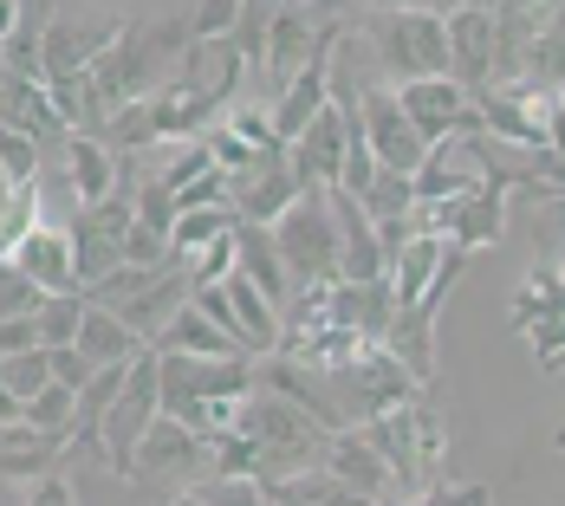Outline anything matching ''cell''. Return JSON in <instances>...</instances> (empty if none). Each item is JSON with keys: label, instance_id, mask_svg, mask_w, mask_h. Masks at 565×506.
Wrapping results in <instances>:
<instances>
[{"label": "cell", "instance_id": "cell-24", "mask_svg": "<svg viewBox=\"0 0 565 506\" xmlns=\"http://www.w3.org/2000/svg\"><path fill=\"white\" fill-rule=\"evenodd\" d=\"M65 435H46V429H26V422H0V487L7 481H40V474H58L65 461Z\"/></svg>", "mask_w": 565, "mask_h": 506}, {"label": "cell", "instance_id": "cell-18", "mask_svg": "<svg viewBox=\"0 0 565 506\" xmlns=\"http://www.w3.org/2000/svg\"><path fill=\"white\" fill-rule=\"evenodd\" d=\"M344 33H351V26H344ZM344 33H339V40H326V46L312 53V65H306V72L286 85L274 105H267V117H274V137H280V143H292V137H299L312 117L326 111V98H332V58H339Z\"/></svg>", "mask_w": 565, "mask_h": 506}, {"label": "cell", "instance_id": "cell-34", "mask_svg": "<svg viewBox=\"0 0 565 506\" xmlns=\"http://www.w3.org/2000/svg\"><path fill=\"white\" fill-rule=\"evenodd\" d=\"M85 305H92L85 292H46L40 312H33V319H40V344H46V351H53V344H72V337H78V319H85Z\"/></svg>", "mask_w": 565, "mask_h": 506}, {"label": "cell", "instance_id": "cell-12", "mask_svg": "<svg viewBox=\"0 0 565 506\" xmlns=\"http://www.w3.org/2000/svg\"><path fill=\"white\" fill-rule=\"evenodd\" d=\"M358 130H364V143H371L377 169H403V175H416L423 157H429V143L416 137V123H409L403 105H396V85H358Z\"/></svg>", "mask_w": 565, "mask_h": 506}, {"label": "cell", "instance_id": "cell-36", "mask_svg": "<svg viewBox=\"0 0 565 506\" xmlns=\"http://www.w3.org/2000/svg\"><path fill=\"white\" fill-rule=\"evenodd\" d=\"M40 150H46V143H33L26 130H7V123H0V169H7L13 189H20V182H40Z\"/></svg>", "mask_w": 565, "mask_h": 506}, {"label": "cell", "instance_id": "cell-2", "mask_svg": "<svg viewBox=\"0 0 565 506\" xmlns=\"http://www.w3.org/2000/svg\"><path fill=\"white\" fill-rule=\"evenodd\" d=\"M254 384H267V390H280L286 402H299L319 429H364V422H377L384 409L396 402H409L416 390V377L396 364L384 344H371L364 357H351V364H326V370H306V364H286V357H254Z\"/></svg>", "mask_w": 565, "mask_h": 506}, {"label": "cell", "instance_id": "cell-35", "mask_svg": "<svg viewBox=\"0 0 565 506\" xmlns=\"http://www.w3.org/2000/svg\"><path fill=\"white\" fill-rule=\"evenodd\" d=\"M0 384H7V390L20 396V402H26V396H40V390H46V384H53V364H46V344H40V351H20V357H0Z\"/></svg>", "mask_w": 565, "mask_h": 506}, {"label": "cell", "instance_id": "cell-9", "mask_svg": "<svg viewBox=\"0 0 565 506\" xmlns=\"http://www.w3.org/2000/svg\"><path fill=\"white\" fill-rule=\"evenodd\" d=\"M157 416H163V402H157V351H143V357L130 364V377H124L117 402L105 409V422H98V449H92V454H105V467H111L117 481L137 474V442L150 435Z\"/></svg>", "mask_w": 565, "mask_h": 506}, {"label": "cell", "instance_id": "cell-30", "mask_svg": "<svg viewBox=\"0 0 565 506\" xmlns=\"http://www.w3.org/2000/svg\"><path fill=\"white\" fill-rule=\"evenodd\" d=\"M150 351H175V357H247L234 337L215 332V325L202 319V305H195V299H189V305L175 312L170 325L157 332V344H150Z\"/></svg>", "mask_w": 565, "mask_h": 506}, {"label": "cell", "instance_id": "cell-20", "mask_svg": "<svg viewBox=\"0 0 565 506\" xmlns=\"http://www.w3.org/2000/svg\"><path fill=\"white\" fill-rule=\"evenodd\" d=\"M0 123L7 130H26L33 143H58L65 150V117H58L53 91L40 85V78H20V72H0Z\"/></svg>", "mask_w": 565, "mask_h": 506}, {"label": "cell", "instance_id": "cell-23", "mask_svg": "<svg viewBox=\"0 0 565 506\" xmlns=\"http://www.w3.org/2000/svg\"><path fill=\"white\" fill-rule=\"evenodd\" d=\"M13 267L40 292H78V273H72V234L65 222H40L20 247H13Z\"/></svg>", "mask_w": 565, "mask_h": 506}, {"label": "cell", "instance_id": "cell-19", "mask_svg": "<svg viewBox=\"0 0 565 506\" xmlns=\"http://www.w3.org/2000/svg\"><path fill=\"white\" fill-rule=\"evenodd\" d=\"M326 474H339L344 487H358V494H371V500L384 506H403V487H396L391 461L364 442V429H339L332 442H326V461H319Z\"/></svg>", "mask_w": 565, "mask_h": 506}, {"label": "cell", "instance_id": "cell-29", "mask_svg": "<svg viewBox=\"0 0 565 506\" xmlns=\"http://www.w3.org/2000/svg\"><path fill=\"white\" fill-rule=\"evenodd\" d=\"M65 234H72V273H78V292H92L105 273H117V267H124V247H117V240L92 222L85 208H72Z\"/></svg>", "mask_w": 565, "mask_h": 506}, {"label": "cell", "instance_id": "cell-15", "mask_svg": "<svg viewBox=\"0 0 565 506\" xmlns=\"http://www.w3.org/2000/svg\"><path fill=\"white\" fill-rule=\"evenodd\" d=\"M468 189H488L481 130H455L443 143H429V157L416 169V202H443V195H468Z\"/></svg>", "mask_w": 565, "mask_h": 506}, {"label": "cell", "instance_id": "cell-11", "mask_svg": "<svg viewBox=\"0 0 565 506\" xmlns=\"http://www.w3.org/2000/svg\"><path fill=\"white\" fill-rule=\"evenodd\" d=\"M508 202L501 189H468V195H443V202H416V234L449 240L455 254H488L508 234Z\"/></svg>", "mask_w": 565, "mask_h": 506}, {"label": "cell", "instance_id": "cell-42", "mask_svg": "<svg viewBox=\"0 0 565 506\" xmlns=\"http://www.w3.org/2000/svg\"><path fill=\"white\" fill-rule=\"evenodd\" d=\"M20 351H40V319H0V357H20Z\"/></svg>", "mask_w": 565, "mask_h": 506}, {"label": "cell", "instance_id": "cell-50", "mask_svg": "<svg viewBox=\"0 0 565 506\" xmlns=\"http://www.w3.org/2000/svg\"><path fill=\"white\" fill-rule=\"evenodd\" d=\"M7 195H13V182H7V169H0V202H7Z\"/></svg>", "mask_w": 565, "mask_h": 506}, {"label": "cell", "instance_id": "cell-44", "mask_svg": "<svg viewBox=\"0 0 565 506\" xmlns=\"http://www.w3.org/2000/svg\"><path fill=\"white\" fill-rule=\"evenodd\" d=\"M468 0H423V13H436V20H449V13H461Z\"/></svg>", "mask_w": 565, "mask_h": 506}, {"label": "cell", "instance_id": "cell-21", "mask_svg": "<svg viewBox=\"0 0 565 506\" xmlns=\"http://www.w3.org/2000/svg\"><path fill=\"white\" fill-rule=\"evenodd\" d=\"M449 26V78L461 91H481V85H494V13H475V7H461L443 20Z\"/></svg>", "mask_w": 565, "mask_h": 506}, {"label": "cell", "instance_id": "cell-16", "mask_svg": "<svg viewBox=\"0 0 565 506\" xmlns=\"http://www.w3.org/2000/svg\"><path fill=\"white\" fill-rule=\"evenodd\" d=\"M391 319H396L391 273L384 280H332V292H326V325L364 337V344H384L391 337Z\"/></svg>", "mask_w": 565, "mask_h": 506}, {"label": "cell", "instance_id": "cell-45", "mask_svg": "<svg viewBox=\"0 0 565 506\" xmlns=\"http://www.w3.org/2000/svg\"><path fill=\"white\" fill-rule=\"evenodd\" d=\"M0 422H20V396L0 384Z\"/></svg>", "mask_w": 565, "mask_h": 506}, {"label": "cell", "instance_id": "cell-52", "mask_svg": "<svg viewBox=\"0 0 565 506\" xmlns=\"http://www.w3.org/2000/svg\"><path fill=\"white\" fill-rule=\"evenodd\" d=\"M559 13H565V0H559Z\"/></svg>", "mask_w": 565, "mask_h": 506}, {"label": "cell", "instance_id": "cell-3", "mask_svg": "<svg viewBox=\"0 0 565 506\" xmlns=\"http://www.w3.org/2000/svg\"><path fill=\"white\" fill-rule=\"evenodd\" d=\"M234 435H247V449H254V481H260V487L319 467V461H326V442H332V429H319L299 402H286V396L267 390V384L247 390Z\"/></svg>", "mask_w": 565, "mask_h": 506}, {"label": "cell", "instance_id": "cell-40", "mask_svg": "<svg viewBox=\"0 0 565 506\" xmlns=\"http://www.w3.org/2000/svg\"><path fill=\"white\" fill-rule=\"evenodd\" d=\"M124 260H130V267H182L157 227H130V234H124Z\"/></svg>", "mask_w": 565, "mask_h": 506}, {"label": "cell", "instance_id": "cell-4", "mask_svg": "<svg viewBox=\"0 0 565 506\" xmlns=\"http://www.w3.org/2000/svg\"><path fill=\"white\" fill-rule=\"evenodd\" d=\"M364 442L391 461L403 500H416L423 487H436V481H443V461H449V429H443V416H436L423 396H409V402L384 409L377 422H364Z\"/></svg>", "mask_w": 565, "mask_h": 506}, {"label": "cell", "instance_id": "cell-49", "mask_svg": "<svg viewBox=\"0 0 565 506\" xmlns=\"http://www.w3.org/2000/svg\"><path fill=\"white\" fill-rule=\"evenodd\" d=\"M488 500H494V494H488V487H475V494H468L461 506H488Z\"/></svg>", "mask_w": 565, "mask_h": 506}, {"label": "cell", "instance_id": "cell-32", "mask_svg": "<svg viewBox=\"0 0 565 506\" xmlns=\"http://www.w3.org/2000/svg\"><path fill=\"white\" fill-rule=\"evenodd\" d=\"M40 222H46V208H40V182H20V189L0 202V260H13V247H20Z\"/></svg>", "mask_w": 565, "mask_h": 506}, {"label": "cell", "instance_id": "cell-25", "mask_svg": "<svg viewBox=\"0 0 565 506\" xmlns=\"http://www.w3.org/2000/svg\"><path fill=\"white\" fill-rule=\"evenodd\" d=\"M222 286H227V305H234V325H241V351L247 357H274L280 351V305L254 280H241V273H227Z\"/></svg>", "mask_w": 565, "mask_h": 506}, {"label": "cell", "instance_id": "cell-7", "mask_svg": "<svg viewBox=\"0 0 565 506\" xmlns=\"http://www.w3.org/2000/svg\"><path fill=\"white\" fill-rule=\"evenodd\" d=\"M254 390V357H175V351H157V402L163 416L202 429L209 402H227V396Z\"/></svg>", "mask_w": 565, "mask_h": 506}, {"label": "cell", "instance_id": "cell-46", "mask_svg": "<svg viewBox=\"0 0 565 506\" xmlns=\"http://www.w3.org/2000/svg\"><path fill=\"white\" fill-rule=\"evenodd\" d=\"M163 506H209V500H202V487H182V494H163Z\"/></svg>", "mask_w": 565, "mask_h": 506}, {"label": "cell", "instance_id": "cell-8", "mask_svg": "<svg viewBox=\"0 0 565 506\" xmlns=\"http://www.w3.org/2000/svg\"><path fill=\"white\" fill-rule=\"evenodd\" d=\"M215 474V442L202 435V429H189V422H175V416H157L150 422V435L137 442V487H150V494H182V487H202Z\"/></svg>", "mask_w": 565, "mask_h": 506}, {"label": "cell", "instance_id": "cell-10", "mask_svg": "<svg viewBox=\"0 0 565 506\" xmlns=\"http://www.w3.org/2000/svg\"><path fill=\"white\" fill-rule=\"evenodd\" d=\"M117 33H124V13L65 7V0H58L53 20H46V33H40V72H46V85H65V78H78V72H92L98 53L111 46Z\"/></svg>", "mask_w": 565, "mask_h": 506}, {"label": "cell", "instance_id": "cell-22", "mask_svg": "<svg viewBox=\"0 0 565 506\" xmlns=\"http://www.w3.org/2000/svg\"><path fill=\"white\" fill-rule=\"evenodd\" d=\"M332 215H339V280H384L391 273V254H384L377 227L364 222L358 195L332 189Z\"/></svg>", "mask_w": 565, "mask_h": 506}, {"label": "cell", "instance_id": "cell-47", "mask_svg": "<svg viewBox=\"0 0 565 506\" xmlns=\"http://www.w3.org/2000/svg\"><path fill=\"white\" fill-rule=\"evenodd\" d=\"M396 7H423V0H371V13H396Z\"/></svg>", "mask_w": 565, "mask_h": 506}, {"label": "cell", "instance_id": "cell-48", "mask_svg": "<svg viewBox=\"0 0 565 506\" xmlns=\"http://www.w3.org/2000/svg\"><path fill=\"white\" fill-rule=\"evenodd\" d=\"M475 13H508V0H468Z\"/></svg>", "mask_w": 565, "mask_h": 506}, {"label": "cell", "instance_id": "cell-33", "mask_svg": "<svg viewBox=\"0 0 565 506\" xmlns=\"http://www.w3.org/2000/svg\"><path fill=\"white\" fill-rule=\"evenodd\" d=\"M72 416H78V390H65V384H46L40 396L20 402L26 429H46V435H65V442H72Z\"/></svg>", "mask_w": 565, "mask_h": 506}, {"label": "cell", "instance_id": "cell-31", "mask_svg": "<svg viewBox=\"0 0 565 506\" xmlns=\"http://www.w3.org/2000/svg\"><path fill=\"white\" fill-rule=\"evenodd\" d=\"M227 227H234V208H182V215H175V227H170V254L189 267L209 240H222Z\"/></svg>", "mask_w": 565, "mask_h": 506}, {"label": "cell", "instance_id": "cell-37", "mask_svg": "<svg viewBox=\"0 0 565 506\" xmlns=\"http://www.w3.org/2000/svg\"><path fill=\"white\" fill-rule=\"evenodd\" d=\"M202 500L209 506H274L254 474H209V481H202Z\"/></svg>", "mask_w": 565, "mask_h": 506}, {"label": "cell", "instance_id": "cell-39", "mask_svg": "<svg viewBox=\"0 0 565 506\" xmlns=\"http://www.w3.org/2000/svg\"><path fill=\"white\" fill-rule=\"evenodd\" d=\"M234 20H241V0H195L189 33H195V46H209V40H227L234 33Z\"/></svg>", "mask_w": 565, "mask_h": 506}, {"label": "cell", "instance_id": "cell-6", "mask_svg": "<svg viewBox=\"0 0 565 506\" xmlns=\"http://www.w3.org/2000/svg\"><path fill=\"white\" fill-rule=\"evenodd\" d=\"M267 234L280 247V267L292 286H332L339 280V215H332V189H299V202Z\"/></svg>", "mask_w": 565, "mask_h": 506}, {"label": "cell", "instance_id": "cell-14", "mask_svg": "<svg viewBox=\"0 0 565 506\" xmlns=\"http://www.w3.org/2000/svg\"><path fill=\"white\" fill-rule=\"evenodd\" d=\"M396 105H403V117L416 123L423 143H443V137H455V130H481L475 98H468L455 78H409V85H396Z\"/></svg>", "mask_w": 565, "mask_h": 506}, {"label": "cell", "instance_id": "cell-27", "mask_svg": "<svg viewBox=\"0 0 565 506\" xmlns=\"http://www.w3.org/2000/svg\"><path fill=\"white\" fill-rule=\"evenodd\" d=\"M234 273H241V280H254L274 305H286V292H292L274 234H267V227H254V222H234Z\"/></svg>", "mask_w": 565, "mask_h": 506}, {"label": "cell", "instance_id": "cell-26", "mask_svg": "<svg viewBox=\"0 0 565 506\" xmlns=\"http://www.w3.org/2000/svg\"><path fill=\"white\" fill-rule=\"evenodd\" d=\"M65 175H72L78 208H98V202L117 189V150H105V137L72 130V137H65Z\"/></svg>", "mask_w": 565, "mask_h": 506}, {"label": "cell", "instance_id": "cell-5", "mask_svg": "<svg viewBox=\"0 0 565 506\" xmlns=\"http://www.w3.org/2000/svg\"><path fill=\"white\" fill-rule=\"evenodd\" d=\"M371 40V53L384 65V78H449V26L423 7H396V13H364L358 26Z\"/></svg>", "mask_w": 565, "mask_h": 506}, {"label": "cell", "instance_id": "cell-43", "mask_svg": "<svg viewBox=\"0 0 565 506\" xmlns=\"http://www.w3.org/2000/svg\"><path fill=\"white\" fill-rule=\"evenodd\" d=\"M26 506H78V494H72L65 474H40V481L26 487Z\"/></svg>", "mask_w": 565, "mask_h": 506}, {"label": "cell", "instance_id": "cell-51", "mask_svg": "<svg viewBox=\"0 0 565 506\" xmlns=\"http://www.w3.org/2000/svg\"><path fill=\"white\" fill-rule=\"evenodd\" d=\"M0 506H7V487H0Z\"/></svg>", "mask_w": 565, "mask_h": 506}, {"label": "cell", "instance_id": "cell-28", "mask_svg": "<svg viewBox=\"0 0 565 506\" xmlns=\"http://www.w3.org/2000/svg\"><path fill=\"white\" fill-rule=\"evenodd\" d=\"M72 344H78L98 370H105V364H137V357L150 351V344L130 332L117 312H105V305H85V319H78V337H72Z\"/></svg>", "mask_w": 565, "mask_h": 506}, {"label": "cell", "instance_id": "cell-17", "mask_svg": "<svg viewBox=\"0 0 565 506\" xmlns=\"http://www.w3.org/2000/svg\"><path fill=\"white\" fill-rule=\"evenodd\" d=\"M299 202V175H292V163L280 157H267L260 169H247V175H234L227 182V208H234V222H254V227H274Z\"/></svg>", "mask_w": 565, "mask_h": 506}, {"label": "cell", "instance_id": "cell-38", "mask_svg": "<svg viewBox=\"0 0 565 506\" xmlns=\"http://www.w3.org/2000/svg\"><path fill=\"white\" fill-rule=\"evenodd\" d=\"M40 299H46L40 286L26 280L13 260H0V319H26V312H40Z\"/></svg>", "mask_w": 565, "mask_h": 506}, {"label": "cell", "instance_id": "cell-13", "mask_svg": "<svg viewBox=\"0 0 565 506\" xmlns=\"http://www.w3.org/2000/svg\"><path fill=\"white\" fill-rule=\"evenodd\" d=\"M344 150H351V117H344L339 98H326V111L286 143V163L299 175V189H339Z\"/></svg>", "mask_w": 565, "mask_h": 506}, {"label": "cell", "instance_id": "cell-41", "mask_svg": "<svg viewBox=\"0 0 565 506\" xmlns=\"http://www.w3.org/2000/svg\"><path fill=\"white\" fill-rule=\"evenodd\" d=\"M46 364H53V384H65V390H85V384H92V370H98L78 344H53V351H46Z\"/></svg>", "mask_w": 565, "mask_h": 506}, {"label": "cell", "instance_id": "cell-1", "mask_svg": "<svg viewBox=\"0 0 565 506\" xmlns=\"http://www.w3.org/2000/svg\"><path fill=\"white\" fill-rule=\"evenodd\" d=\"M189 46H195L189 13H182V20H124V33L98 53L92 72H78V78H65V85H46V91H53L65 130L98 137L124 105H137V98H150L157 85H170Z\"/></svg>", "mask_w": 565, "mask_h": 506}]
</instances>
